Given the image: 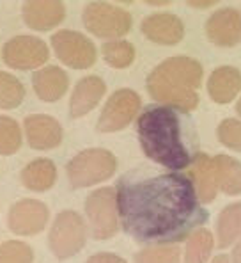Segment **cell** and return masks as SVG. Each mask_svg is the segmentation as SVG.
<instances>
[{"mask_svg":"<svg viewBox=\"0 0 241 263\" xmlns=\"http://www.w3.org/2000/svg\"><path fill=\"white\" fill-rule=\"evenodd\" d=\"M124 231L140 243H177L208 220L188 176L133 169L117 181Z\"/></svg>","mask_w":241,"mask_h":263,"instance_id":"1","label":"cell"},{"mask_svg":"<svg viewBox=\"0 0 241 263\" xmlns=\"http://www.w3.org/2000/svg\"><path fill=\"white\" fill-rule=\"evenodd\" d=\"M137 132L146 157L163 167L181 171L197 155V134L186 112L149 105L138 118Z\"/></svg>","mask_w":241,"mask_h":263,"instance_id":"2","label":"cell"},{"mask_svg":"<svg viewBox=\"0 0 241 263\" xmlns=\"http://www.w3.org/2000/svg\"><path fill=\"white\" fill-rule=\"evenodd\" d=\"M202 82V66L186 55L169 57L147 77V91L162 105L190 112L199 105L195 89Z\"/></svg>","mask_w":241,"mask_h":263,"instance_id":"3","label":"cell"},{"mask_svg":"<svg viewBox=\"0 0 241 263\" xmlns=\"http://www.w3.org/2000/svg\"><path fill=\"white\" fill-rule=\"evenodd\" d=\"M117 160L108 149L92 148L76 153L68 162V178L75 189H84L108 180L115 173Z\"/></svg>","mask_w":241,"mask_h":263,"instance_id":"4","label":"cell"},{"mask_svg":"<svg viewBox=\"0 0 241 263\" xmlns=\"http://www.w3.org/2000/svg\"><path fill=\"white\" fill-rule=\"evenodd\" d=\"M85 222L75 210H64L55 217L48 235V246L59 260L75 256L85 246Z\"/></svg>","mask_w":241,"mask_h":263,"instance_id":"5","label":"cell"},{"mask_svg":"<svg viewBox=\"0 0 241 263\" xmlns=\"http://www.w3.org/2000/svg\"><path fill=\"white\" fill-rule=\"evenodd\" d=\"M85 214L91 222L92 237L96 240L112 238L119 230V212L115 189L101 187L87 196L85 199Z\"/></svg>","mask_w":241,"mask_h":263,"instance_id":"6","label":"cell"},{"mask_svg":"<svg viewBox=\"0 0 241 263\" xmlns=\"http://www.w3.org/2000/svg\"><path fill=\"white\" fill-rule=\"evenodd\" d=\"M85 29L98 37H120L131 29V16L126 9L105 2H91L82 14Z\"/></svg>","mask_w":241,"mask_h":263,"instance_id":"7","label":"cell"},{"mask_svg":"<svg viewBox=\"0 0 241 263\" xmlns=\"http://www.w3.org/2000/svg\"><path fill=\"white\" fill-rule=\"evenodd\" d=\"M140 96L133 89H117L110 98L107 100L101 116L98 119L99 132H117L123 130L133 121L137 112L140 110Z\"/></svg>","mask_w":241,"mask_h":263,"instance_id":"8","label":"cell"},{"mask_svg":"<svg viewBox=\"0 0 241 263\" xmlns=\"http://www.w3.org/2000/svg\"><path fill=\"white\" fill-rule=\"evenodd\" d=\"M57 57L69 68L85 69L96 63V46L89 37L76 30H59L52 36Z\"/></svg>","mask_w":241,"mask_h":263,"instance_id":"9","label":"cell"},{"mask_svg":"<svg viewBox=\"0 0 241 263\" xmlns=\"http://www.w3.org/2000/svg\"><path fill=\"white\" fill-rule=\"evenodd\" d=\"M48 46L41 37L14 36L4 45L2 59L14 69H32L48 61Z\"/></svg>","mask_w":241,"mask_h":263,"instance_id":"10","label":"cell"},{"mask_svg":"<svg viewBox=\"0 0 241 263\" xmlns=\"http://www.w3.org/2000/svg\"><path fill=\"white\" fill-rule=\"evenodd\" d=\"M48 208L39 199H22L11 206L7 215V226L13 233L29 237L41 233L48 222Z\"/></svg>","mask_w":241,"mask_h":263,"instance_id":"11","label":"cell"},{"mask_svg":"<svg viewBox=\"0 0 241 263\" xmlns=\"http://www.w3.org/2000/svg\"><path fill=\"white\" fill-rule=\"evenodd\" d=\"M206 32L215 45H238L241 41V9L224 7V9L215 11L206 23Z\"/></svg>","mask_w":241,"mask_h":263,"instance_id":"12","label":"cell"},{"mask_svg":"<svg viewBox=\"0 0 241 263\" xmlns=\"http://www.w3.org/2000/svg\"><path fill=\"white\" fill-rule=\"evenodd\" d=\"M25 137L30 148L52 149L62 142V126L55 118L48 114H30L23 121Z\"/></svg>","mask_w":241,"mask_h":263,"instance_id":"13","label":"cell"},{"mask_svg":"<svg viewBox=\"0 0 241 263\" xmlns=\"http://www.w3.org/2000/svg\"><path fill=\"white\" fill-rule=\"evenodd\" d=\"M142 32L160 45H176L185 36V25L172 13H154L142 20Z\"/></svg>","mask_w":241,"mask_h":263,"instance_id":"14","label":"cell"},{"mask_svg":"<svg viewBox=\"0 0 241 263\" xmlns=\"http://www.w3.org/2000/svg\"><path fill=\"white\" fill-rule=\"evenodd\" d=\"M66 6L59 0H29L23 4V22L34 30H50L64 20Z\"/></svg>","mask_w":241,"mask_h":263,"instance_id":"15","label":"cell"},{"mask_svg":"<svg viewBox=\"0 0 241 263\" xmlns=\"http://www.w3.org/2000/svg\"><path fill=\"white\" fill-rule=\"evenodd\" d=\"M105 89H107V86L98 75H87L80 79L78 84L75 86L71 100H69L71 118H82V116L94 109L99 103V100L103 98Z\"/></svg>","mask_w":241,"mask_h":263,"instance_id":"16","label":"cell"},{"mask_svg":"<svg viewBox=\"0 0 241 263\" xmlns=\"http://www.w3.org/2000/svg\"><path fill=\"white\" fill-rule=\"evenodd\" d=\"M32 86L43 102H57L69 86V77L59 66H45L32 75Z\"/></svg>","mask_w":241,"mask_h":263,"instance_id":"17","label":"cell"},{"mask_svg":"<svg viewBox=\"0 0 241 263\" xmlns=\"http://www.w3.org/2000/svg\"><path fill=\"white\" fill-rule=\"evenodd\" d=\"M193 189L197 192V197L202 203H213L218 192V183H216V173L213 158H209L204 153H197L192 160V171H190Z\"/></svg>","mask_w":241,"mask_h":263,"instance_id":"18","label":"cell"},{"mask_svg":"<svg viewBox=\"0 0 241 263\" xmlns=\"http://www.w3.org/2000/svg\"><path fill=\"white\" fill-rule=\"evenodd\" d=\"M241 91V71L234 66H220L208 80V92L213 102L229 103Z\"/></svg>","mask_w":241,"mask_h":263,"instance_id":"19","label":"cell"},{"mask_svg":"<svg viewBox=\"0 0 241 263\" xmlns=\"http://www.w3.org/2000/svg\"><path fill=\"white\" fill-rule=\"evenodd\" d=\"M22 183L29 191L45 192L55 185L57 167L50 158H36L29 162L22 171Z\"/></svg>","mask_w":241,"mask_h":263,"instance_id":"20","label":"cell"},{"mask_svg":"<svg viewBox=\"0 0 241 263\" xmlns=\"http://www.w3.org/2000/svg\"><path fill=\"white\" fill-rule=\"evenodd\" d=\"M216 183L227 196L241 194V162L229 155H216L213 158Z\"/></svg>","mask_w":241,"mask_h":263,"instance_id":"21","label":"cell"},{"mask_svg":"<svg viewBox=\"0 0 241 263\" xmlns=\"http://www.w3.org/2000/svg\"><path fill=\"white\" fill-rule=\"evenodd\" d=\"M218 246L229 247L241 237V201L225 206L216 222Z\"/></svg>","mask_w":241,"mask_h":263,"instance_id":"22","label":"cell"},{"mask_svg":"<svg viewBox=\"0 0 241 263\" xmlns=\"http://www.w3.org/2000/svg\"><path fill=\"white\" fill-rule=\"evenodd\" d=\"M213 251V235L209 230H197L192 233L185 251V263H206Z\"/></svg>","mask_w":241,"mask_h":263,"instance_id":"23","label":"cell"},{"mask_svg":"<svg viewBox=\"0 0 241 263\" xmlns=\"http://www.w3.org/2000/svg\"><path fill=\"white\" fill-rule=\"evenodd\" d=\"M103 57L110 66L114 68H126L133 63L135 59V48L130 41L126 40H112L107 41L101 46Z\"/></svg>","mask_w":241,"mask_h":263,"instance_id":"24","label":"cell"},{"mask_svg":"<svg viewBox=\"0 0 241 263\" xmlns=\"http://www.w3.org/2000/svg\"><path fill=\"white\" fill-rule=\"evenodd\" d=\"M25 98V87L14 75L0 71V110L14 109Z\"/></svg>","mask_w":241,"mask_h":263,"instance_id":"25","label":"cell"},{"mask_svg":"<svg viewBox=\"0 0 241 263\" xmlns=\"http://www.w3.org/2000/svg\"><path fill=\"white\" fill-rule=\"evenodd\" d=\"M22 146V128L13 118L0 116V155H13Z\"/></svg>","mask_w":241,"mask_h":263,"instance_id":"26","label":"cell"},{"mask_svg":"<svg viewBox=\"0 0 241 263\" xmlns=\"http://www.w3.org/2000/svg\"><path fill=\"white\" fill-rule=\"evenodd\" d=\"M181 251L176 246H154L142 249L135 256V263H179Z\"/></svg>","mask_w":241,"mask_h":263,"instance_id":"27","label":"cell"},{"mask_svg":"<svg viewBox=\"0 0 241 263\" xmlns=\"http://www.w3.org/2000/svg\"><path fill=\"white\" fill-rule=\"evenodd\" d=\"M34 253L29 243L22 240H7L0 243V263H32Z\"/></svg>","mask_w":241,"mask_h":263,"instance_id":"28","label":"cell"},{"mask_svg":"<svg viewBox=\"0 0 241 263\" xmlns=\"http://www.w3.org/2000/svg\"><path fill=\"white\" fill-rule=\"evenodd\" d=\"M216 135H218V141L224 146L236 149V152H241V121L234 118L224 119L218 125Z\"/></svg>","mask_w":241,"mask_h":263,"instance_id":"29","label":"cell"},{"mask_svg":"<svg viewBox=\"0 0 241 263\" xmlns=\"http://www.w3.org/2000/svg\"><path fill=\"white\" fill-rule=\"evenodd\" d=\"M85 263H126V260H123L120 256L112 254V253H98L89 258Z\"/></svg>","mask_w":241,"mask_h":263,"instance_id":"30","label":"cell"},{"mask_svg":"<svg viewBox=\"0 0 241 263\" xmlns=\"http://www.w3.org/2000/svg\"><path fill=\"white\" fill-rule=\"evenodd\" d=\"M231 263H241V240L234 246V251L231 254Z\"/></svg>","mask_w":241,"mask_h":263,"instance_id":"31","label":"cell"},{"mask_svg":"<svg viewBox=\"0 0 241 263\" xmlns=\"http://www.w3.org/2000/svg\"><path fill=\"white\" fill-rule=\"evenodd\" d=\"M211 263H231V258L227 254H218L216 258H213Z\"/></svg>","mask_w":241,"mask_h":263,"instance_id":"32","label":"cell"},{"mask_svg":"<svg viewBox=\"0 0 241 263\" xmlns=\"http://www.w3.org/2000/svg\"><path fill=\"white\" fill-rule=\"evenodd\" d=\"M236 110H238V114L241 116V98H239V102L236 103Z\"/></svg>","mask_w":241,"mask_h":263,"instance_id":"33","label":"cell"}]
</instances>
